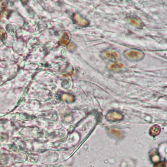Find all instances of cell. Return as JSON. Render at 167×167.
<instances>
[{"label": "cell", "instance_id": "6da1fadb", "mask_svg": "<svg viewBox=\"0 0 167 167\" xmlns=\"http://www.w3.org/2000/svg\"><path fill=\"white\" fill-rule=\"evenodd\" d=\"M125 56L126 58L133 60H139L144 58V54L143 53L137 50H130L126 51L125 52Z\"/></svg>", "mask_w": 167, "mask_h": 167}, {"label": "cell", "instance_id": "7a4b0ae2", "mask_svg": "<svg viewBox=\"0 0 167 167\" xmlns=\"http://www.w3.org/2000/svg\"><path fill=\"white\" fill-rule=\"evenodd\" d=\"M72 19L74 23L80 27H85L89 25V22L78 14L74 15Z\"/></svg>", "mask_w": 167, "mask_h": 167}, {"label": "cell", "instance_id": "3957f363", "mask_svg": "<svg viewBox=\"0 0 167 167\" xmlns=\"http://www.w3.org/2000/svg\"><path fill=\"white\" fill-rule=\"evenodd\" d=\"M106 118L108 120L115 122L122 119L123 118V115L119 112L112 111L107 114Z\"/></svg>", "mask_w": 167, "mask_h": 167}, {"label": "cell", "instance_id": "277c9868", "mask_svg": "<svg viewBox=\"0 0 167 167\" xmlns=\"http://www.w3.org/2000/svg\"><path fill=\"white\" fill-rule=\"evenodd\" d=\"M70 38V36L68 32H65L63 34L62 36V37H61V38H60L59 41V44L61 45H66L69 42Z\"/></svg>", "mask_w": 167, "mask_h": 167}, {"label": "cell", "instance_id": "5b68a950", "mask_svg": "<svg viewBox=\"0 0 167 167\" xmlns=\"http://www.w3.org/2000/svg\"><path fill=\"white\" fill-rule=\"evenodd\" d=\"M105 57L111 60H115L119 56L118 53L115 51H108L104 53Z\"/></svg>", "mask_w": 167, "mask_h": 167}, {"label": "cell", "instance_id": "8992f818", "mask_svg": "<svg viewBox=\"0 0 167 167\" xmlns=\"http://www.w3.org/2000/svg\"><path fill=\"white\" fill-rule=\"evenodd\" d=\"M161 132V128L157 125H155L151 128L150 134L152 136H156L159 135Z\"/></svg>", "mask_w": 167, "mask_h": 167}, {"label": "cell", "instance_id": "52a82bcc", "mask_svg": "<svg viewBox=\"0 0 167 167\" xmlns=\"http://www.w3.org/2000/svg\"><path fill=\"white\" fill-rule=\"evenodd\" d=\"M62 98L63 100L68 102V103L69 102H73L74 101L73 96L71 94H64L62 95Z\"/></svg>", "mask_w": 167, "mask_h": 167}, {"label": "cell", "instance_id": "ba28073f", "mask_svg": "<svg viewBox=\"0 0 167 167\" xmlns=\"http://www.w3.org/2000/svg\"><path fill=\"white\" fill-rule=\"evenodd\" d=\"M130 22L131 24H133L137 27H141L142 26V23L140 20L137 19L132 18L130 19Z\"/></svg>", "mask_w": 167, "mask_h": 167}, {"label": "cell", "instance_id": "9c48e42d", "mask_svg": "<svg viewBox=\"0 0 167 167\" xmlns=\"http://www.w3.org/2000/svg\"><path fill=\"white\" fill-rule=\"evenodd\" d=\"M123 64L121 63H115L111 65L110 66V69L112 70H116L123 68Z\"/></svg>", "mask_w": 167, "mask_h": 167}, {"label": "cell", "instance_id": "30bf717a", "mask_svg": "<svg viewBox=\"0 0 167 167\" xmlns=\"http://www.w3.org/2000/svg\"><path fill=\"white\" fill-rule=\"evenodd\" d=\"M7 38V34L6 32L3 29L0 28V39L5 40Z\"/></svg>", "mask_w": 167, "mask_h": 167}]
</instances>
